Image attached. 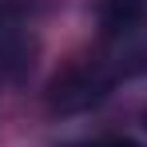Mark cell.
Wrapping results in <instances>:
<instances>
[{
	"label": "cell",
	"mask_w": 147,
	"mask_h": 147,
	"mask_svg": "<svg viewBox=\"0 0 147 147\" xmlns=\"http://www.w3.org/2000/svg\"><path fill=\"white\" fill-rule=\"evenodd\" d=\"M72 147H139L131 139H96V143H72Z\"/></svg>",
	"instance_id": "3957f363"
},
{
	"label": "cell",
	"mask_w": 147,
	"mask_h": 147,
	"mask_svg": "<svg viewBox=\"0 0 147 147\" xmlns=\"http://www.w3.org/2000/svg\"><path fill=\"white\" fill-rule=\"evenodd\" d=\"M107 92H111V76L99 64H84V68L64 72L52 84V107H60V111H84V107H96Z\"/></svg>",
	"instance_id": "6da1fadb"
},
{
	"label": "cell",
	"mask_w": 147,
	"mask_h": 147,
	"mask_svg": "<svg viewBox=\"0 0 147 147\" xmlns=\"http://www.w3.org/2000/svg\"><path fill=\"white\" fill-rule=\"evenodd\" d=\"M143 127H147V111H143Z\"/></svg>",
	"instance_id": "277c9868"
},
{
	"label": "cell",
	"mask_w": 147,
	"mask_h": 147,
	"mask_svg": "<svg viewBox=\"0 0 147 147\" xmlns=\"http://www.w3.org/2000/svg\"><path fill=\"white\" fill-rule=\"evenodd\" d=\"M147 12V0H99L96 4V16H99V28L107 36H123L143 20Z\"/></svg>",
	"instance_id": "7a4b0ae2"
}]
</instances>
